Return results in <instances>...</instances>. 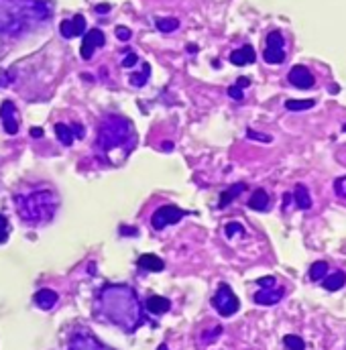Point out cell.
Here are the masks:
<instances>
[{"label": "cell", "mask_w": 346, "mask_h": 350, "mask_svg": "<svg viewBox=\"0 0 346 350\" xmlns=\"http://www.w3.org/2000/svg\"><path fill=\"white\" fill-rule=\"evenodd\" d=\"M100 314L124 332H133L143 322V310L137 293L126 285H106L98 295Z\"/></svg>", "instance_id": "1"}, {"label": "cell", "mask_w": 346, "mask_h": 350, "mask_svg": "<svg viewBox=\"0 0 346 350\" xmlns=\"http://www.w3.org/2000/svg\"><path fill=\"white\" fill-rule=\"evenodd\" d=\"M51 10L43 0H0V35L16 37L49 18Z\"/></svg>", "instance_id": "2"}, {"label": "cell", "mask_w": 346, "mask_h": 350, "mask_svg": "<svg viewBox=\"0 0 346 350\" xmlns=\"http://www.w3.org/2000/svg\"><path fill=\"white\" fill-rule=\"evenodd\" d=\"M16 212L29 224H41L53 218L57 208V195L51 189H39L27 195H14Z\"/></svg>", "instance_id": "3"}, {"label": "cell", "mask_w": 346, "mask_h": 350, "mask_svg": "<svg viewBox=\"0 0 346 350\" xmlns=\"http://www.w3.org/2000/svg\"><path fill=\"white\" fill-rule=\"evenodd\" d=\"M98 149L102 155L110 157L114 151L118 149H131L135 147V137H133V126L126 118L122 116H110L106 118L98 130V141H96Z\"/></svg>", "instance_id": "4"}, {"label": "cell", "mask_w": 346, "mask_h": 350, "mask_svg": "<svg viewBox=\"0 0 346 350\" xmlns=\"http://www.w3.org/2000/svg\"><path fill=\"white\" fill-rule=\"evenodd\" d=\"M212 305L222 318H230L241 310L239 297L234 295V291L230 289V285H226V283H220L218 285V289H216V293L212 297Z\"/></svg>", "instance_id": "5"}, {"label": "cell", "mask_w": 346, "mask_h": 350, "mask_svg": "<svg viewBox=\"0 0 346 350\" xmlns=\"http://www.w3.org/2000/svg\"><path fill=\"white\" fill-rule=\"evenodd\" d=\"M263 59L271 65H279L285 61V39L279 31H271L267 35V47L263 51Z\"/></svg>", "instance_id": "6"}, {"label": "cell", "mask_w": 346, "mask_h": 350, "mask_svg": "<svg viewBox=\"0 0 346 350\" xmlns=\"http://www.w3.org/2000/svg\"><path fill=\"white\" fill-rule=\"evenodd\" d=\"M183 214H185V212H183L181 208H177V206H161V208L153 214V218H151V224H153L155 230H163L165 226L175 224Z\"/></svg>", "instance_id": "7"}, {"label": "cell", "mask_w": 346, "mask_h": 350, "mask_svg": "<svg viewBox=\"0 0 346 350\" xmlns=\"http://www.w3.org/2000/svg\"><path fill=\"white\" fill-rule=\"evenodd\" d=\"M287 80H289L291 86L299 88V90H310V88H314V84H316L314 74L306 68V65H293Z\"/></svg>", "instance_id": "8"}, {"label": "cell", "mask_w": 346, "mask_h": 350, "mask_svg": "<svg viewBox=\"0 0 346 350\" xmlns=\"http://www.w3.org/2000/svg\"><path fill=\"white\" fill-rule=\"evenodd\" d=\"M104 43H106L104 33H102L100 29H90L88 33L84 35V41H82V49H80L82 57H84V59H92L94 51H96L98 47H102Z\"/></svg>", "instance_id": "9"}, {"label": "cell", "mask_w": 346, "mask_h": 350, "mask_svg": "<svg viewBox=\"0 0 346 350\" xmlns=\"http://www.w3.org/2000/svg\"><path fill=\"white\" fill-rule=\"evenodd\" d=\"M16 110H14V104L10 100H4L0 104V120H2V126L8 135H16L18 133V122L14 118Z\"/></svg>", "instance_id": "10"}, {"label": "cell", "mask_w": 346, "mask_h": 350, "mask_svg": "<svg viewBox=\"0 0 346 350\" xmlns=\"http://www.w3.org/2000/svg\"><path fill=\"white\" fill-rule=\"evenodd\" d=\"M59 31H61V35L66 37V39L80 37L86 31V18L82 14H76L72 20H63V23L59 25Z\"/></svg>", "instance_id": "11"}, {"label": "cell", "mask_w": 346, "mask_h": 350, "mask_svg": "<svg viewBox=\"0 0 346 350\" xmlns=\"http://www.w3.org/2000/svg\"><path fill=\"white\" fill-rule=\"evenodd\" d=\"M285 295V289L283 287H271V289H261V291H257L253 295V301L259 303V305H275L279 303L281 299H283Z\"/></svg>", "instance_id": "12"}, {"label": "cell", "mask_w": 346, "mask_h": 350, "mask_svg": "<svg viewBox=\"0 0 346 350\" xmlns=\"http://www.w3.org/2000/svg\"><path fill=\"white\" fill-rule=\"evenodd\" d=\"M70 350H110L90 334H78L70 342Z\"/></svg>", "instance_id": "13"}, {"label": "cell", "mask_w": 346, "mask_h": 350, "mask_svg": "<svg viewBox=\"0 0 346 350\" xmlns=\"http://www.w3.org/2000/svg\"><path fill=\"white\" fill-rule=\"evenodd\" d=\"M55 135H57V139H59L63 145H72L76 137H82V135H84V128H80V124L68 126V124H63V122H57V124H55Z\"/></svg>", "instance_id": "14"}, {"label": "cell", "mask_w": 346, "mask_h": 350, "mask_svg": "<svg viewBox=\"0 0 346 350\" xmlns=\"http://www.w3.org/2000/svg\"><path fill=\"white\" fill-rule=\"evenodd\" d=\"M346 285V273L344 271H334V273H328L326 277L322 279V287L326 291H338Z\"/></svg>", "instance_id": "15"}, {"label": "cell", "mask_w": 346, "mask_h": 350, "mask_svg": "<svg viewBox=\"0 0 346 350\" xmlns=\"http://www.w3.org/2000/svg\"><path fill=\"white\" fill-rule=\"evenodd\" d=\"M255 59H257V53L251 45H243L241 49L230 53V61L234 65H249V63H255Z\"/></svg>", "instance_id": "16"}, {"label": "cell", "mask_w": 346, "mask_h": 350, "mask_svg": "<svg viewBox=\"0 0 346 350\" xmlns=\"http://www.w3.org/2000/svg\"><path fill=\"white\" fill-rule=\"evenodd\" d=\"M269 193L265 189H255L253 195H251V200H249V208L251 210H257V212H265L269 208Z\"/></svg>", "instance_id": "17"}, {"label": "cell", "mask_w": 346, "mask_h": 350, "mask_svg": "<svg viewBox=\"0 0 346 350\" xmlns=\"http://www.w3.org/2000/svg\"><path fill=\"white\" fill-rule=\"evenodd\" d=\"M293 200H295V206L299 208V210H310L312 208V195H310V191H308V187L304 185V183H297L295 185V191H293Z\"/></svg>", "instance_id": "18"}, {"label": "cell", "mask_w": 346, "mask_h": 350, "mask_svg": "<svg viewBox=\"0 0 346 350\" xmlns=\"http://www.w3.org/2000/svg\"><path fill=\"white\" fill-rule=\"evenodd\" d=\"M35 303L39 305V308H43V310H49V308H53V305L57 303V293L51 291V289H39L35 293Z\"/></svg>", "instance_id": "19"}, {"label": "cell", "mask_w": 346, "mask_h": 350, "mask_svg": "<svg viewBox=\"0 0 346 350\" xmlns=\"http://www.w3.org/2000/svg\"><path fill=\"white\" fill-rule=\"evenodd\" d=\"M169 308H171V301L165 299V297H161V295H153V297L147 299V310L151 314H157L159 316V314H165Z\"/></svg>", "instance_id": "20"}, {"label": "cell", "mask_w": 346, "mask_h": 350, "mask_svg": "<svg viewBox=\"0 0 346 350\" xmlns=\"http://www.w3.org/2000/svg\"><path fill=\"white\" fill-rule=\"evenodd\" d=\"M139 267H141V269H147V271L157 273V271H163L165 262H163L157 255H143V257L139 259Z\"/></svg>", "instance_id": "21"}, {"label": "cell", "mask_w": 346, "mask_h": 350, "mask_svg": "<svg viewBox=\"0 0 346 350\" xmlns=\"http://www.w3.org/2000/svg\"><path fill=\"white\" fill-rule=\"evenodd\" d=\"M245 189H247L245 183H234V185H230L226 191H222V198H220V204H218V206H220V208H226L234 198H239V195H241Z\"/></svg>", "instance_id": "22"}, {"label": "cell", "mask_w": 346, "mask_h": 350, "mask_svg": "<svg viewBox=\"0 0 346 350\" xmlns=\"http://www.w3.org/2000/svg\"><path fill=\"white\" fill-rule=\"evenodd\" d=\"M316 106V100H287L285 102V108L289 112H304V110H310V108Z\"/></svg>", "instance_id": "23"}, {"label": "cell", "mask_w": 346, "mask_h": 350, "mask_svg": "<svg viewBox=\"0 0 346 350\" xmlns=\"http://www.w3.org/2000/svg\"><path fill=\"white\" fill-rule=\"evenodd\" d=\"M326 275H328V262L326 261H316L310 267V279L312 281H322Z\"/></svg>", "instance_id": "24"}, {"label": "cell", "mask_w": 346, "mask_h": 350, "mask_svg": "<svg viewBox=\"0 0 346 350\" xmlns=\"http://www.w3.org/2000/svg\"><path fill=\"white\" fill-rule=\"evenodd\" d=\"M283 346H285L287 350H306L304 338L297 336V334H287V336H283Z\"/></svg>", "instance_id": "25"}, {"label": "cell", "mask_w": 346, "mask_h": 350, "mask_svg": "<svg viewBox=\"0 0 346 350\" xmlns=\"http://www.w3.org/2000/svg\"><path fill=\"white\" fill-rule=\"evenodd\" d=\"M177 27H179L177 18H157V29L161 33H173Z\"/></svg>", "instance_id": "26"}, {"label": "cell", "mask_w": 346, "mask_h": 350, "mask_svg": "<svg viewBox=\"0 0 346 350\" xmlns=\"http://www.w3.org/2000/svg\"><path fill=\"white\" fill-rule=\"evenodd\" d=\"M149 76H151V68H149V63H145L141 74H133V76H131V84H133V86H137V88H143V86L147 84Z\"/></svg>", "instance_id": "27"}, {"label": "cell", "mask_w": 346, "mask_h": 350, "mask_svg": "<svg viewBox=\"0 0 346 350\" xmlns=\"http://www.w3.org/2000/svg\"><path fill=\"white\" fill-rule=\"evenodd\" d=\"M334 193L340 195V198H346V175L334 179Z\"/></svg>", "instance_id": "28"}, {"label": "cell", "mask_w": 346, "mask_h": 350, "mask_svg": "<svg viewBox=\"0 0 346 350\" xmlns=\"http://www.w3.org/2000/svg\"><path fill=\"white\" fill-rule=\"evenodd\" d=\"M224 232H226V236H228V238H232L234 234H243V232H245V228H243V224H239V222H228V224H226V228H224Z\"/></svg>", "instance_id": "29"}, {"label": "cell", "mask_w": 346, "mask_h": 350, "mask_svg": "<svg viewBox=\"0 0 346 350\" xmlns=\"http://www.w3.org/2000/svg\"><path fill=\"white\" fill-rule=\"evenodd\" d=\"M257 285H259V287H263V289H271V287H275V285H277V279H275V277H271V275H267V277L257 279Z\"/></svg>", "instance_id": "30"}, {"label": "cell", "mask_w": 346, "mask_h": 350, "mask_svg": "<svg viewBox=\"0 0 346 350\" xmlns=\"http://www.w3.org/2000/svg\"><path fill=\"white\" fill-rule=\"evenodd\" d=\"M6 238H8V222H6V218L0 214V243H6Z\"/></svg>", "instance_id": "31"}, {"label": "cell", "mask_w": 346, "mask_h": 350, "mask_svg": "<svg viewBox=\"0 0 346 350\" xmlns=\"http://www.w3.org/2000/svg\"><path fill=\"white\" fill-rule=\"evenodd\" d=\"M247 137L249 139H255V141H263V143H271L273 139L269 137V135H261V133H255V130H249L247 133Z\"/></svg>", "instance_id": "32"}, {"label": "cell", "mask_w": 346, "mask_h": 350, "mask_svg": "<svg viewBox=\"0 0 346 350\" xmlns=\"http://www.w3.org/2000/svg\"><path fill=\"white\" fill-rule=\"evenodd\" d=\"M228 96L234 100H243V88L241 86H230L228 88Z\"/></svg>", "instance_id": "33"}, {"label": "cell", "mask_w": 346, "mask_h": 350, "mask_svg": "<svg viewBox=\"0 0 346 350\" xmlns=\"http://www.w3.org/2000/svg\"><path fill=\"white\" fill-rule=\"evenodd\" d=\"M116 37H118L120 41H128V39L133 37V33L128 31L126 27H116Z\"/></svg>", "instance_id": "34"}, {"label": "cell", "mask_w": 346, "mask_h": 350, "mask_svg": "<svg viewBox=\"0 0 346 350\" xmlns=\"http://www.w3.org/2000/svg\"><path fill=\"white\" fill-rule=\"evenodd\" d=\"M139 61V57L135 55V53H128L126 57H124V61H122V65H124V68H133V65Z\"/></svg>", "instance_id": "35"}, {"label": "cell", "mask_w": 346, "mask_h": 350, "mask_svg": "<svg viewBox=\"0 0 346 350\" xmlns=\"http://www.w3.org/2000/svg\"><path fill=\"white\" fill-rule=\"evenodd\" d=\"M249 84H251V80H249V78H241L239 82H236V86H241V88H247Z\"/></svg>", "instance_id": "36"}, {"label": "cell", "mask_w": 346, "mask_h": 350, "mask_svg": "<svg viewBox=\"0 0 346 350\" xmlns=\"http://www.w3.org/2000/svg\"><path fill=\"white\" fill-rule=\"evenodd\" d=\"M31 137H43V130L41 128H31Z\"/></svg>", "instance_id": "37"}, {"label": "cell", "mask_w": 346, "mask_h": 350, "mask_svg": "<svg viewBox=\"0 0 346 350\" xmlns=\"http://www.w3.org/2000/svg\"><path fill=\"white\" fill-rule=\"evenodd\" d=\"M108 10H110V6H108V4H102V6H96V12H108Z\"/></svg>", "instance_id": "38"}, {"label": "cell", "mask_w": 346, "mask_h": 350, "mask_svg": "<svg viewBox=\"0 0 346 350\" xmlns=\"http://www.w3.org/2000/svg\"><path fill=\"white\" fill-rule=\"evenodd\" d=\"M159 350H167V346H165V344H163V346H159Z\"/></svg>", "instance_id": "39"}, {"label": "cell", "mask_w": 346, "mask_h": 350, "mask_svg": "<svg viewBox=\"0 0 346 350\" xmlns=\"http://www.w3.org/2000/svg\"><path fill=\"white\" fill-rule=\"evenodd\" d=\"M342 130H344V133H346V122H344V124H342Z\"/></svg>", "instance_id": "40"}]
</instances>
